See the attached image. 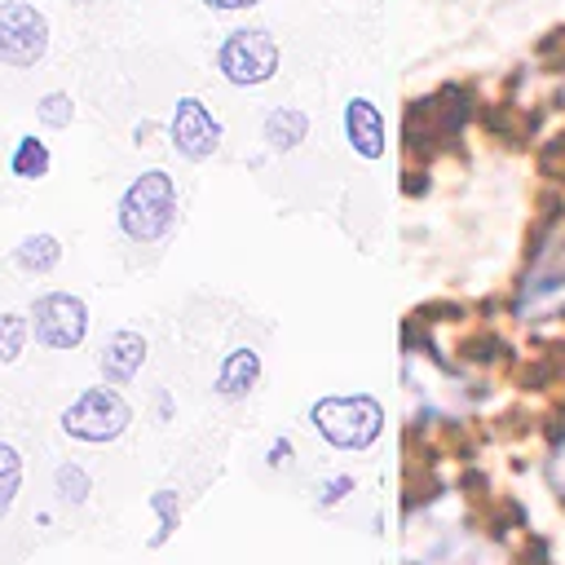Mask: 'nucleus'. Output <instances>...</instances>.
I'll use <instances>...</instances> for the list:
<instances>
[{
	"label": "nucleus",
	"mask_w": 565,
	"mask_h": 565,
	"mask_svg": "<svg viewBox=\"0 0 565 565\" xmlns=\"http://www.w3.org/2000/svg\"><path fill=\"white\" fill-rule=\"evenodd\" d=\"M313 428L340 446V450H366L384 433V406L366 393H344V397H318L309 406Z\"/></svg>",
	"instance_id": "f257e3e1"
},
{
	"label": "nucleus",
	"mask_w": 565,
	"mask_h": 565,
	"mask_svg": "<svg viewBox=\"0 0 565 565\" xmlns=\"http://www.w3.org/2000/svg\"><path fill=\"white\" fill-rule=\"evenodd\" d=\"M172 221H177V190H172V177L168 172L154 168V172L137 177L124 190V199H119V225H124L128 238L154 243V238H163L172 230Z\"/></svg>",
	"instance_id": "f03ea898"
},
{
	"label": "nucleus",
	"mask_w": 565,
	"mask_h": 565,
	"mask_svg": "<svg viewBox=\"0 0 565 565\" xmlns=\"http://www.w3.org/2000/svg\"><path fill=\"white\" fill-rule=\"evenodd\" d=\"M132 424V406L115 393V388H84L66 411H62V428L75 441H115L124 428Z\"/></svg>",
	"instance_id": "7ed1b4c3"
},
{
	"label": "nucleus",
	"mask_w": 565,
	"mask_h": 565,
	"mask_svg": "<svg viewBox=\"0 0 565 565\" xmlns=\"http://www.w3.org/2000/svg\"><path fill=\"white\" fill-rule=\"evenodd\" d=\"M31 331L44 349H75L88 331V309L71 291H49L31 309Z\"/></svg>",
	"instance_id": "20e7f679"
},
{
	"label": "nucleus",
	"mask_w": 565,
	"mask_h": 565,
	"mask_svg": "<svg viewBox=\"0 0 565 565\" xmlns=\"http://www.w3.org/2000/svg\"><path fill=\"white\" fill-rule=\"evenodd\" d=\"M221 71L225 79L234 84H260L274 75V62H278V49L265 31H234L225 44H221Z\"/></svg>",
	"instance_id": "39448f33"
},
{
	"label": "nucleus",
	"mask_w": 565,
	"mask_h": 565,
	"mask_svg": "<svg viewBox=\"0 0 565 565\" xmlns=\"http://www.w3.org/2000/svg\"><path fill=\"white\" fill-rule=\"evenodd\" d=\"M44 53V18L26 4H0V62L26 66Z\"/></svg>",
	"instance_id": "423d86ee"
},
{
	"label": "nucleus",
	"mask_w": 565,
	"mask_h": 565,
	"mask_svg": "<svg viewBox=\"0 0 565 565\" xmlns=\"http://www.w3.org/2000/svg\"><path fill=\"white\" fill-rule=\"evenodd\" d=\"M172 146H177L185 159H207V154L221 146V124L207 115V106H203L199 97L177 102V115H172Z\"/></svg>",
	"instance_id": "0eeeda50"
},
{
	"label": "nucleus",
	"mask_w": 565,
	"mask_h": 565,
	"mask_svg": "<svg viewBox=\"0 0 565 565\" xmlns=\"http://www.w3.org/2000/svg\"><path fill=\"white\" fill-rule=\"evenodd\" d=\"M141 362H146V340H141L137 331H115V335L102 344V358H97L106 384H128V380L141 371Z\"/></svg>",
	"instance_id": "6e6552de"
},
{
	"label": "nucleus",
	"mask_w": 565,
	"mask_h": 565,
	"mask_svg": "<svg viewBox=\"0 0 565 565\" xmlns=\"http://www.w3.org/2000/svg\"><path fill=\"white\" fill-rule=\"evenodd\" d=\"M344 128H349V141H353L358 154H366V159H380L384 154V119H380V110L366 97H353L349 102Z\"/></svg>",
	"instance_id": "1a4fd4ad"
},
{
	"label": "nucleus",
	"mask_w": 565,
	"mask_h": 565,
	"mask_svg": "<svg viewBox=\"0 0 565 565\" xmlns=\"http://www.w3.org/2000/svg\"><path fill=\"white\" fill-rule=\"evenodd\" d=\"M260 380V353L256 349H230L216 366V393L221 397H247Z\"/></svg>",
	"instance_id": "9d476101"
},
{
	"label": "nucleus",
	"mask_w": 565,
	"mask_h": 565,
	"mask_svg": "<svg viewBox=\"0 0 565 565\" xmlns=\"http://www.w3.org/2000/svg\"><path fill=\"white\" fill-rule=\"evenodd\" d=\"M13 256H18V265H22L26 274H44V269H53V265H57L62 247H57V238H53V234H31V238H22V247H18Z\"/></svg>",
	"instance_id": "9b49d317"
},
{
	"label": "nucleus",
	"mask_w": 565,
	"mask_h": 565,
	"mask_svg": "<svg viewBox=\"0 0 565 565\" xmlns=\"http://www.w3.org/2000/svg\"><path fill=\"white\" fill-rule=\"evenodd\" d=\"M9 168H13V177H26V181L44 177L49 172V146L35 141V137H22L18 150H13V159H9Z\"/></svg>",
	"instance_id": "f8f14e48"
},
{
	"label": "nucleus",
	"mask_w": 565,
	"mask_h": 565,
	"mask_svg": "<svg viewBox=\"0 0 565 565\" xmlns=\"http://www.w3.org/2000/svg\"><path fill=\"white\" fill-rule=\"evenodd\" d=\"M305 115L300 110H274L269 119H265V137H269V146H278V150H287V146H296L300 137H305Z\"/></svg>",
	"instance_id": "ddd939ff"
},
{
	"label": "nucleus",
	"mask_w": 565,
	"mask_h": 565,
	"mask_svg": "<svg viewBox=\"0 0 565 565\" xmlns=\"http://www.w3.org/2000/svg\"><path fill=\"white\" fill-rule=\"evenodd\" d=\"M26 335H31V322L22 313H0V362H18L26 349Z\"/></svg>",
	"instance_id": "4468645a"
},
{
	"label": "nucleus",
	"mask_w": 565,
	"mask_h": 565,
	"mask_svg": "<svg viewBox=\"0 0 565 565\" xmlns=\"http://www.w3.org/2000/svg\"><path fill=\"white\" fill-rule=\"evenodd\" d=\"M18 486H22V459H18V450H13V446H4V441H0V521L9 516Z\"/></svg>",
	"instance_id": "2eb2a0df"
},
{
	"label": "nucleus",
	"mask_w": 565,
	"mask_h": 565,
	"mask_svg": "<svg viewBox=\"0 0 565 565\" xmlns=\"http://www.w3.org/2000/svg\"><path fill=\"white\" fill-rule=\"evenodd\" d=\"M53 486H57V494H62L66 503H84V499H88V490H93V481H88V472H84L79 463H57Z\"/></svg>",
	"instance_id": "dca6fc26"
},
{
	"label": "nucleus",
	"mask_w": 565,
	"mask_h": 565,
	"mask_svg": "<svg viewBox=\"0 0 565 565\" xmlns=\"http://www.w3.org/2000/svg\"><path fill=\"white\" fill-rule=\"evenodd\" d=\"M150 508H154V516H159V534H154L150 543L159 547V543H163V539L177 530V516H181V508H177V494H172V490H154V494H150Z\"/></svg>",
	"instance_id": "f3484780"
},
{
	"label": "nucleus",
	"mask_w": 565,
	"mask_h": 565,
	"mask_svg": "<svg viewBox=\"0 0 565 565\" xmlns=\"http://www.w3.org/2000/svg\"><path fill=\"white\" fill-rule=\"evenodd\" d=\"M40 119H44V124H53V128L71 124V97H62V93L44 97V106H40Z\"/></svg>",
	"instance_id": "a211bd4d"
},
{
	"label": "nucleus",
	"mask_w": 565,
	"mask_h": 565,
	"mask_svg": "<svg viewBox=\"0 0 565 565\" xmlns=\"http://www.w3.org/2000/svg\"><path fill=\"white\" fill-rule=\"evenodd\" d=\"M344 490H353V477H335V481H327V486H322V503H335Z\"/></svg>",
	"instance_id": "6ab92c4d"
},
{
	"label": "nucleus",
	"mask_w": 565,
	"mask_h": 565,
	"mask_svg": "<svg viewBox=\"0 0 565 565\" xmlns=\"http://www.w3.org/2000/svg\"><path fill=\"white\" fill-rule=\"evenodd\" d=\"M287 455H291V441H274V446H269V463H274V468L287 463Z\"/></svg>",
	"instance_id": "aec40b11"
},
{
	"label": "nucleus",
	"mask_w": 565,
	"mask_h": 565,
	"mask_svg": "<svg viewBox=\"0 0 565 565\" xmlns=\"http://www.w3.org/2000/svg\"><path fill=\"white\" fill-rule=\"evenodd\" d=\"M207 4H216V9H238V4H252V0H207Z\"/></svg>",
	"instance_id": "412c9836"
}]
</instances>
